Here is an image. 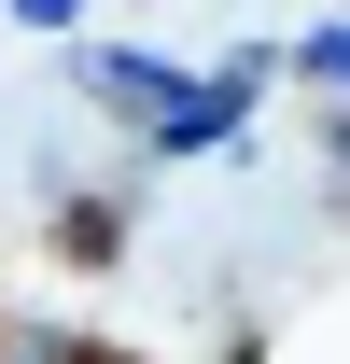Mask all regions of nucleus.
Returning a JSON list of instances; mask_svg holds the SVG:
<instances>
[{
    "instance_id": "obj_1",
    "label": "nucleus",
    "mask_w": 350,
    "mask_h": 364,
    "mask_svg": "<svg viewBox=\"0 0 350 364\" xmlns=\"http://www.w3.org/2000/svg\"><path fill=\"white\" fill-rule=\"evenodd\" d=\"M0 364H70V350H56V336H0Z\"/></svg>"
}]
</instances>
